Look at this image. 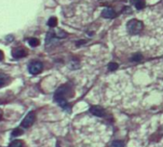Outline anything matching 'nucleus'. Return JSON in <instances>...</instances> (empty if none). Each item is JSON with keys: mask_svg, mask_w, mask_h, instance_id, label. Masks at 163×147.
<instances>
[{"mask_svg": "<svg viewBox=\"0 0 163 147\" xmlns=\"http://www.w3.org/2000/svg\"><path fill=\"white\" fill-rule=\"evenodd\" d=\"M3 58H4V54H3V52L0 50V61L3 60Z\"/></svg>", "mask_w": 163, "mask_h": 147, "instance_id": "nucleus-19", "label": "nucleus"}, {"mask_svg": "<svg viewBox=\"0 0 163 147\" xmlns=\"http://www.w3.org/2000/svg\"><path fill=\"white\" fill-rule=\"evenodd\" d=\"M143 27H144L143 22L138 19H131L127 23L128 32L130 34H133V35L139 34L143 30Z\"/></svg>", "mask_w": 163, "mask_h": 147, "instance_id": "nucleus-2", "label": "nucleus"}, {"mask_svg": "<svg viewBox=\"0 0 163 147\" xmlns=\"http://www.w3.org/2000/svg\"><path fill=\"white\" fill-rule=\"evenodd\" d=\"M89 112H91L93 115L98 117H103L105 116V110L103 108H101L100 106H92L91 108L89 109Z\"/></svg>", "mask_w": 163, "mask_h": 147, "instance_id": "nucleus-6", "label": "nucleus"}, {"mask_svg": "<svg viewBox=\"0 0 163 147\" xmlns=\"http://www.w3.org/2000/svg\"><path fill=\"white\" fill-rule=\"evenodd\" d=\"M7 80H9V76L6 74L0 73V87H3L7 82Z\"/></svg>", "mask_w": 163, "mask_h": 147, "instance_id": "nucleus-9", "label": "nucleus"}, {"mask_svg": "<svg viewBox=\"0 0 163 147\" xmlns=\"http://www.w3.org/2000/svg\"><path fill=\"white\" fill-rule=\"evenodd\" d=\"M28 54V51L23 47H15L12 49V56L15 59H20L26 57Z\"/></svg>", "mask_w": 163, "mask_h": 147, "instance_id": "nucleus-5", "label": "nucleus"}, {"mask_svg": "<svg viewBox=\"0 0 163 147\" xmlns=\"http://www.w3.org/2000/svg\"><path fill=\"white\" fill-rule=\"evenodd\" d=\"M43 69V64L41 62L39 61H34L29 64V71L31 74H39Z\"/></svg>", "mask_w": 163, "mask_h": 147, "instance_id": "nucleus-3", "label": "nucleus"}, {"mask_svg": "<svg viewBox=\"0 0 163 147\" xmlns=\"http://www.w3.org/2000/svg\"><path fill=\"white\" fill-rule=\"evenodd\" d=\"M69 92H70L69 87L67 85H64V86L59 87V89L56 90L55 95H54L55 101L66 112H70L71 110L70 106L67 103V100H66V95L69 93Z\"/></svg>", "mask_w": 163, "mask_h": 147, "instance_id": "nucleus-1", "label": "nucleus"}, {"mask_svg": "<svg viewBox=\"0 0 163 147\" xmlns=\"http://www.w3.org/2000/svg\"><path fill=\"white\" fill-rule=\"evenodd\" d=\"M142 55L139 54V53H137V54H134L133 57L131 58V61L133 62H140L141 60H142Z\"/></svg>", "mask_w": 163, "mask_h": 147, "instance_id": "nucleus-14", "label": "nucleus"}, {"mask_svg": "<svg viewBox=\"0 0 163 147\" xmlns=\"http://www.w3.org/2000/svg\"><path fill=\"white\" fill-rule=\"evenodd\" d=\"M84 43H86V40H80V42H77L76 45H81V44H84Z\"/></svg>", "mask_w": 163, "mask_h": 147, "instance_id": "nucleus-18", "label": "nucleus"}, {"mask_svg": "<svg viewBox=\"0 0 163 147\" xmlns=\"http://www.w3.org/2000/svg\"><path fill=\"white\" fill-rule=\"evenodd\" d=\"M22 134V130L20 129V128H17V129H15L14 131L12 132V135L14 137H17Z\"/></svg>", "mask_w": 163, "mask_h": 147, "instance_id": "nucleus-16", "label": "nucleus"}, {"mask_svg": "<svg viewBox=\"0 0 163 147\" xmlns=\"http://www.w3.org/2000/svg\"><path fill=\"white\" fill-rule=\"evenodd\" d=\"M2 115H3V112H2L1 110H0V119H1V118H2Z\"/></svg>", "mask_w": 163, "mask_h": 147, "instance_id": "nucleus-20", "label": "nucleus"}, {"mask_svg": "<svg viewBox=\"0 0 163 147\" xmlns=\"http://www.w3.org/2000/svg\"><path fill=\"white\" fill-rule=\"evenodd\" d=\"M101 15L104 18H113V17H115L116 14H115V12L112 10V9L106 8V9H104V10H103Z\"/></svg>", "mask_w": 163, "mask_h": 147, "instance_id": "nucleus-7", "label": "nucleus"}, {"mask_svg": "<svg viewBox=\"0 0 163 147\" xmlns=\"http://www.w3.org/2000/svg\"><path fill=\"white\" fill-rule=\"evenodd\" d=\"M29 44L32 46V47H36V46H37L39 44V40L36 39V37H31V39H29Z\"/></svg>", "mask_w": 163, "mask_h": 147, "instance_id": "nucleus-11", "label": "nucleus"}, {"mask_svg": "<svg viewBox=\"0 0 163 147\" xmlns=\"http://www.w3.org/2000/svg\"><path fill=\"white\" fill-rule=\"evenodd\" d=\"M56 37H61V39H64V37H67V34L66 32H64V31L62 30H59L57 34H56Z\"/></svg>", "mask_w": 163, "mask_h": 147, "instance_id": "nucleus-13", "label": "nucleus"}, {"mask_svg": "<svg viewBox=\"0 0 163 147\" xmlns=\"http://www.w3.org/2000/svg\"><path fill=\"white\" fill-rule=\"evenodd\" d=\"M131 2L135 6V8L137 10H142L145 8V0H131Z\"/></svg>", "mask_w": 163, "mask_h": 147, "instance_id": "nucleus-8", "label": "nucleus"}, {"mask_svg": "<svg viewBox=\"0 0 163 147\" xmlns=\"http://www.w3.org/2000/svg\"><path fill=\"white\" fill-rule=\"evenodd\" d=\"M9 147H23V142L21 141V140H14V141H12L10 143V145Z\"/></svg>", "mask_w": 163, "mask_h": 147, "instance_id": "nucleus-10", "label": "nucleus"}, {"mask_svg": "<svg viewBox=\"0 0 163 147\" xmlns=\"http://www.w3.org/2000/svg\"><path fill=\"white\" fill-rule=\"evenodd\" d=\"M56 147H61V146H59V144H57V146H56Z\"/></svg>", "mask_w": 163, "mask_h": 147, "instance_id": "nucleus-21", "label": "nucleus"}, {"mask_svg": "<svg viewBox=\"0 0 163 147\" xmlns=\"http://www.w3.org/2000/svg\"><path fill=\"white\" fill-rule=\"evenodd\" d=\"M112 147H124V142L121 140H115L112 143Z\"/></svg>", "mask_w": 163, "mask_h": 147, "instance_id": "nucleus-17", "label": "nucleus"}, {"mask_svg": "<svg viewBox=\"0 0 163 147\" xmlns=\"http://www.w3.org/2000/svg\"><path fill=\"white\" fill-rule=\"evenodd\" d=\"M118 68V64L116 62H111V64H108V70L109 71H114L116 70Z\"/></svg>", "mask_w": 163, "mask_h": 147, "instance_id": "nucleus-15", "label": "nucleus"}, {"mask_svg": "<svg viewBox=\"0 0 163 147\" xmlns=\"http://www.w3.org/2000/svg\"><path fill=\"white\" fill-rule=\"evenodd\" d=\"M57 24H58V20L56 17H51L48 20V26L50 27H55V26H57Z\"/></svg>", "mask_w": 163, "mask_h": 147, "instance_id": "nucleus-12", "label": "nucleus"}, {"mask_svg": "<svg viewBox=\"0 0 163 147\" xmlns=\"http://www.w3.org/2000/svg\"><path fill=\"white\" fill-rule=\"evenodd\" d=\"M35 119H36V114H35V112H28V114L24 117L23 121L21 122L20 126L23 127V128H28V127L32 126L33 123L35 122Z\"/></svg>", "mask_w": 163, "mask_h": 147, "instance_id": "nucleus-4", "label": "nucleus"}]
</instances>
